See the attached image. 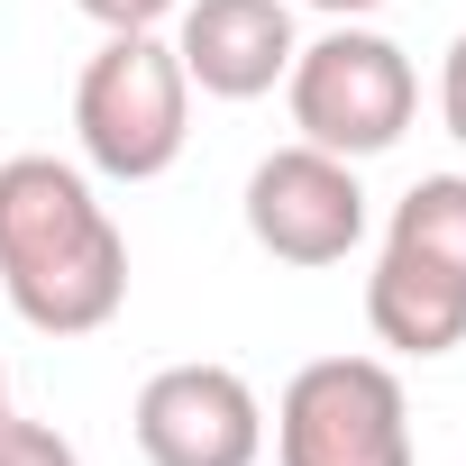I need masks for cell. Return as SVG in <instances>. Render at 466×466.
<instances>
[{
	"instance_id": "obj_1",
	"label": "cell",
	"mask_w": 466,
	"mask_h": 466,
	"mask_svg": "<svg viewBox=\"0 0 466 466\" xmlns=\"http://www.w3.org/2000/svg\"><path fill=\"white\" fill-rule=\"evenodd\" d=\"M0 293L37 339H92L128 302V238L65 156L0 165Z\"/></svg>"
},
{
	"instance_id": "obj_4",
	"label": "cell",
	"mask_w": 466,
	"mask_h": 466,
	"mask_svg": "<svg viewBox=\"0 0 466 466\" xmlns=\"http://www.w3.org/2000/svg\"><path fill=\"white\" fill-rule=\"evenodd\" d=\"M284 466H411V402L384 357H311L275 402Z\"/></svg>"
},
{
	"instance_id": "obj_8",
	"label": "cell",
	"mask_w": 466,
	"mask_h": 466,
	"mask_svg": "<svg viewBox=\"0 0 466 466\" xmlns=\"http://www.w3.org/2000/svg\"><path fill=\"white\" fill-rule=\"evenodd\" d=\"M366 329L393 348V357H448L466 348V275L411 257V248H384L375 275H366Z\"/></svg>"
},
{
	"instance_id": "obj_11",
	"label": "cell",
	"mask_w": 466,
	"mask_h": 466,
	"mask_svg": "<svg viewBox=\"0 0 466 466\" xmlns=\"http://www.w3.org/2000/svg\"><path fill=\"white\" fill-rule=\"evenodd\" d=\"M74 10L92 19V28H110V37H128V28H165L183 0H74Z\"/></svg>"
},
{
	"instance_id": "obj_12",
	"label": "cell",
	"mask_w": 466,
	"mask_h": 466,
	"mask_svg": "<svg viewBox=\"0 0 466 466\" xmlns=\"http://www.w3.org/2000/svg\"><path fill=\"white\" fill-rule=\"evenodd\" d=\"M439 119H448V137L466 147V28H457V46H448V65H439Z\"/></svg>"
},
{
	"instance_id": "obj_6",
	"label": "cell",
	"mask_w": 466,
	"mask_h": 466,
	"mask_svg": "<svg viewBox=\"0 0 466 466\" xmlns=\"http://www.w3.org/2000/svg\"><path fill=\"white\" fill-rule=\"evenodd\" d=\"M137 457L147 466H257L266 457V402L238 366H156L137 384Z\"/></svg>"
},
{
	"instance_id": "obj_5",
	"label": "cell",
	"mask_w": 466,
	"mask_h": 466,
	"mask_svg": "<svg viewBox=\"0 0 466 466\" xmlns=\"http://www.w3.org/2000/svg\"><path fill=\"white\" fill-rule=\"evenodd\" d=\"M248 238L275 266H348L366 238V183L329 147H275L248 174Z\"/></svg>"
},
{
	"instance_id": "obj_13",
	"label": "cell",
	"mask_w": 466,
	"mask_h": 466,
	"mask_svg": "<svg viewBox=\"0 0 466 466\" xmlns=\"http://www.w3.org/2000/svg\"><path fill=\"white\" fill-rule=\"evenodd\" d=\"M311 10H329V19H366V10H384V0H311Z\"/></svg>"
},
{
	"instance_id": "obj_7",
	"label": "cell",
	"mask_w": 466,
	"mask_h": 466,
	"mask_svg": "<svg viewBox=\"0 0 466 466\" xmlns=\"http://www.w3.org/2000/svg\"><path fill=\"white\" fill-rule=\"evenodd\" d=\"M293 0H183L174 10L183 83L210 101H266L293 74Z\"/></svg>"
},
{
	"instance_id": "obj_14",
	"label": "cell",
	"mask_w": 466,
	"mask_h": 466,
	"mask_svg": "<svg viewBox=\"0 0 466 466\" xmlns=\"http://www.w3.org/2000/svg\"><path fill=\"white\" fill-rule=\"evenodd\" d=\"M0 420H10V366H0Z\"/></svg>"
},
{
	"instance_id": "obj_3",
	"label": "cell",
	"mask_w": 466,
	"mask_h": 466,
	"mask_svg": "<svg viewBox=\"0 0 466 466\" xmlns=\"http://www.w3.org/2000/svg\"><path fill=\"white\" fill-rule=\"evenodd\" d=\"M284 101H293L302 147H329V156L357 165V156H384V147L411 128V110H420V74H411V56H402L393 37L339 19L329 37L293 46Z\"/></svg>"
},
{
	"instance_id": "obj_9",
	"label": "cell",
	"mask_w": 466,
	"mask_h": 466,
	"mask_svg": "<svg viewBox=\"0 0 466 466\" xmlns=\"http://www.w3.org/2000/svg\"><path fill=\"white\" fill-rule=\"evenodd\" d=\"M384 248H411L448 275H466V174H420L402 201H393V228Z\"/></svg>"
},
{
	"instance_id": "obj_2",
	"label": "cell",
	"mask_w": 466,
	"mask_h": 466,
	"mask_svg": "<svg viewBox=\"0 0 466 466\" xmlns=\"http://www.w3.org/2000/svg\"><path fill=\"white\" fill-rule=\"evenodd\" d=\"M74 137H83V165L110 174V183H156L183 137H192V83H183V56L156 37V28H128V37H101V56L83 65L74 83Z\"/></svg>"
},
{
	"instance_id": "obj_10",
	"label": "cell",
	"mask_w": 466,
	"mask_h": 466,
	"mask_svg": "<svg viewBox=\"0 0 466 466\" xmlns=\"http://www.w3.org/2000/svg\"><path fill=\"white\" fill-rule=\"evenodd\" d=\"M0 466H83V448L56 430V420H0Z\"/></svg>"
}]
</instances>
